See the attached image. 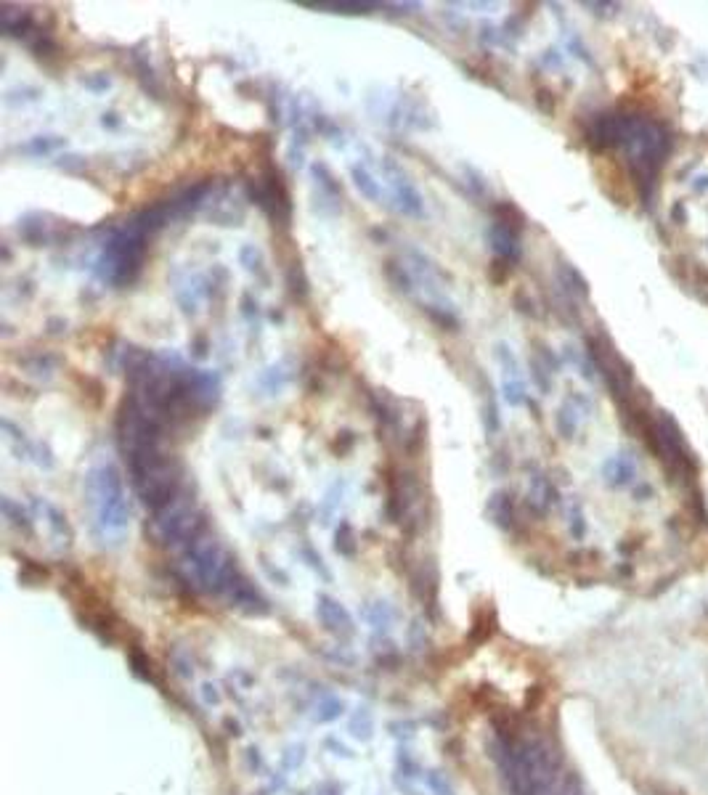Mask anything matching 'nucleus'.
<instances>
[{
    "label": "nucleus",
    "mask_w": 708,
    "mask_h": 795,
    "mask_svg": "<svg viewBox=\"0 0 708 795\" xmlns=\"http://www.w3.org/2000/svg\"><path fill=\"white\" fill-rule=\"evenodd\" d=\"M213 294V284L199 273H175V297L186 316H197L199 303Z\"/></svg>",
    "instance_id": "1a4fd4ad"
},
{
    "label": "nucleus",
    "mask_w": 708,
    "mask_h": 795,
    "mask_svg": "<svg viewBox=\"0 0 708 795\" xmlns=\"http://www.w3.org/2000/svg\"><path fill=\"white\" fill-rule=\"evenodd\" d=\"M353 443H356V435H353V432H340V437L332 443V448L342 456V453H347V450L353 448Z\"/></svg>",
    "instance_id": "c85d7f7f"
},
{
    "label": "nucleus",
    "mask_w": 708,
    "mask_h": 795,
    "mask_svg": "<svg viewBox=\"0 0 708 795\" xmlns=\"http://www.w3.org/2000/svg\"><path fill=\"white\" fill-rule=\"evenodd\" d=\"M24 366L29 369V374H38V377H51V371H54L56 366V358L54 356H45V353H38V356L32 358V361H24Z\"/></svg>",
    "instance_id": "a878e982"
},
{
    "label": "nucleus",
    "mask_w": 708,
    "mask_h": 795,
    "mask_svg": "<svg viewBox=\"0 0 708 795\" xmlns=\"http://www.w3.org/2000/svg\"><path fill=\"white\" fill-rule=\"evenodd\" d=\"M560 278H562V284H565V289H568V292H573V294H581V297H589L587 278L581 276V273L575 271L573 265L562 263L560 265Z\"/></svg>",
    "instance_id": "412c9836"
},
{
    "label": "nucleus",
    "mask_w": 708,
    "mask_h": 795,
    "mask_svg": "<svg viewBox=\"0 0 708 795\" xmlns=\"http://www.w3.org/2000/svg\"><path fill=\"white\" fill-rule=\"evenodd\" d=\"M292 379V371H289V361H279V363H273L271 369L263 371V377H260V387L266 390V393H271V395H276V393H281V387Z\"/></svg>",
    "instance_id": "dca6fc26"
},
{
    "label": "nucleus",
    "mask_w": 708,
    "mask_h": 795,
    "mask_svg": "<svg viewBox=\"0 0 708 795\" xmlns=\"http://www.w3.org/2000/svg\"><path fill=\"white\" fill-rule=\"evenodd\" d=\"M151 533L162 546H188L202 533H207V520L199 506L194 503L191 493L181 490V496H175L167 506L154 512Z\"/></svg>",
    "instance_id": "39448f33"
},
{
    "label": "nucleus",
    "mask_w": 708,
    "mask_h": 795,
    "mask_svg": "<svg viewBox=\"0 0 708 795\" xmlns=\"http://www.w3.org/2000/svg\"><path fill=\"white\" fill-rule=\"evenodd\" d=\"M101 125H104V128H117V114H114V112H107V114L101 117Z\"/></svg>",
    "instance_id": "72a5a7b5"
},
{
    "label": "nucleus",
    "mask_w": 708,
    "mask_h": 795,
    "mask_svg": "<svg viewBox=\"0 0 708 795\" xmlns=\"http://www.w3.org/2000/svg\"><path fill=\"white\" fill-rule=\"evenodd\" d=\"M515 305H518V310L520 313H528V316H534V303H525V292H515Z\"/></svg>",
    "instance_id": "c756f323"
},
{
    "label": "nucleus",
    "mask_w": 708,
    "mask_h": 795,
    "mask_svg": "<svg viewBox=\"0 0 708 795\" xmlns=\"http://www.w3.org/2000/svg\"><path fill=\"white\" fill-rule=\"evenodd\" d=\"M162 435H165V427L149 411L141 409V403L130 393L122 397L120 409H117V446L125 456L128 469L165 453Z\"/></svg>",
    "instance_id": "7ed1b4c3"
},
{
    "label": "nucleus",
    "mask_w": 708,
    "mask_h": 795,
    "mask_svg": "<svg viewBox=\"0 0 708 795\" xmlns=\"http://www.w3.org/2000/svg\"><path fill=\"white\" fill-rule=\"evenodd\" d=\"M287 284H289V292H292L294 300H306L308 297V278H306V271H303V265L294 260L292 265H289V271H287Z\"/></svg>",
    "instance_id": "aec40b11"
},
{
    "label": "nucleus",
    "mask_w": 708,
    "mask_h": 795,
    "mask_svg": "<svg viewBox=\"0 0 708 795\" xmlns=\"http://www.w3.org/2000/svg\"><path fill=\"white\" fill-rule=\"evenodd\" d=\"M247 194L255 199V204L266 212L273 223L289 225V218H292V199H289V191H287V183H284V178H281L279 167L266 165L263 172H260V178L247 181Z\"/></svg>",
    "instance_id": "423d86ee"
},
{
    "label": "nucleus",
    "mask_w": 708,
    "mask_h": 795,
    "mask_svg": "<svg viewBox=\"0 0 708 795\" xmlns=\"http://www.w3.org/2000/svg\"><path fill=\"white\" fill-rule=\"evenodd\" d=\"M85 165V159L82 157H61L59 159V167H67V170H77V167H82Z\"/></svg>",
    "instance_id": "7c9ffc66"
},
{
    "label": "nucleus",
    "mask_w": 708,
    "mask_h": 795,
    "mask_svg": "<svg viewBox=\"0 0 708 795\" xmlns=\"http://www.w3.org/2000/svg\"><path fill=\"white\" fill-rule=\"evenodd\" d=\"M589 356L594 358L597 369L605 377L608 387L613 390V395L621 400V406H628V397H631V369L621 361V356L615 353V347L610 344L608 337H589Z\"/></svg>",
    "instance_id": "0eeeda50"
},
{
    "label": "nucleus",
    "mask_w": 708,
    "mask_h": 795,
    "mask_svg": "<svg viewBox=\"0 0 708 795\" xmlns=\"http://www.w3.org/2000/svg\"><path fill=\"white\" fill-rule=\"evenodd\" d=\"M85 85H88L91 91H107V88H109V77H107V75H98L96 80H85Z\"/></svg>",
    "instance_id": "2f4dec72"
},
{
    "label": "nucleus",
    "mask_w": 708,
    "mask_h": 795,
    "mask_svg": "<svg viewBox=\"0 0 708 795\" xmlns=\"http://www.w3.org/2000/svg\"><path fill=\"white\" fill-rule=\"evenodd\" d=\"M3 515L8 517V522H11L14 528H19V530H29V517L24 515V512H22V506L11 501L8 496L3 499Z\"/></svg>",
    "instance_id": "393cba45"
},
{
    "label": "nucleus",
    "mask_w": 708,
    "mask_h": 795,
    "mask_svg": "<svg viewBox=\"0 0 708 795\" xmlns=\"http://www.w3.org/2000/svg\"><path fill=\"white\" fill-rule=\"evenodd\" d=\"M382 172H385V178L390 183V197L396 202V210L409 215V218H422L425 215V202H422V194L416 191V186L409 181V175L390 157L382 159Z\"/></svg>",
    "instance_id": "6e6552de"
},
{
    "label": "nucleus",
    "mask_w": 708,
    "mask_h": 795,
    "mask_svg": "<svg viewBox=\"0 0 708 795\" xmlns=\"http://www.w3.org/2000/svg\"><path fill=\"white\" fill-rule=\"evenodd\" d=\"M488 509H491V515H494V520L499 525H504V528L512 525V520H515V503H512V496H509V493H504V490L494 493L491 501H488Z\"/></svg>",
    "instance_id": "f3484780"
},
{
    "label": "nucleus",
    "mask_w": 708,
    "mask_h": 795,
    "mask_svg": "<svg viewBox=\"0 0 708 795\" xmlns=\"http://www.w3.org/2000/svg\"><path fill=\"white\" fill-rule=\"evenodd\" d=\"M239 260H241V265L250 271V273H255V276H260V278H266V271H263V255L255 250L253 244L241 247Z\"/></svg>",
    "instance_id": "b1692460"
},
{
    "label": "nucleus",
    "mask_w": 708,
    "mask_h": 795,
    "mask_svg": "<svg viewBox=\"0 0 708 795\" xmlns=\"http://www.w3.org/2000/svg\"><path fill=\"white\" fill-rule=\"evenodd\" d=\"M496 358L502 363V384H504V400L509 406H520L525 400V382H522L520 371H518V361L515 353L509 350L504 342L496 344Z\"/></svg>",
    "instance_id": "9d476101"
},
{
    "label": "nucleus",
    "mask_w": 708,
    "mask_h": 795,
    "mask_svg": "<svg viewBox=\"0 0 708 795\" xmlns=\"http://www.w3.org/2000/svg\"><path fill=\"white\" fill-rule=\"evenodd\" d=\"M61 146H67V141H64L61 135H35V138H29L24 146H19V151L32 154V157H40V154H51V151L61 149Z\"/></svg>",
    "instance_id": "a211bd4d"
},
{
    "label": "nucleus",
    "mask_w": 708,
    "mask_h": 795,
    "mask_svg": "<svg viewBox=\"0 0 708 795\" xmlns=\"http://www.w3.org/2000/svg\"><path fill=\"white\" fill-rule=\"evenodd\" d=\"M128 472H130V483H133L138 499L146 503L151 512H160L162 506H167L183 490V469H181L178 459L167 456V453H160V456L138 464Z\"/></svg>",
    "instance_id": "20e7f679"
},
{
    "label": "nucleus",
    "mask_w": 708,
    "mask_h": 795,
    "mask_svg": "<svg viewBox=\"0 0 708 795\" xmlns=\"http://www.w3.org/2000/svg\"><path fill=\"white\" fill-rule=\"evenodd\" d=\"M534 101L544 114H552V112H555V93L549 91V88H538L536 96H534Z\"/></svg>",
    "instance_id": "cd10ccee"
},
{
    "label": "nucleus",
    "mask_w": 708,
    "mask_h": 795,
    "mask_svg": "<svg viewBox=\"0 0 708 795\" xmlns=\"http://www.w3.org/2000/svg\"><path fill=\"white\" fill-rule=\"evenodd\" d=\"M385 273H388L390 284L396 287V292H401V294H412L414 292V278L409 273V268L390 260V263H385Z\"/></svg>",
    "instance_id": "6ab92c4d"
},
{
    "label": "nucleus",
    "mask_w": 708,
    "mask_h": 795,
    "mask_svg": "<svg viewBox=\"0 0 708 795\" xmlns=\"http://www.w3.org/2000/svg\"><path fill=\"white\" fill-rule=\"evenodd\" d=\"M518 234H520V231L507 223H499V220L491 223V228H488V241H491V250H494V255L499 260H507V263L512 265L518 263V257H520V236H518Z\"/></svg>",
    "instance_id": "9b49d317"
},
{
    "label": "nucleus",
    "mask_w": 708,
    "mask_h": 795,
    "mask_svg": "<svg viewBox=\"0 0 708 795\" xmlns=\"http://www.w3.org/2000/svg\"><path fill=\"white\" fill-rule=\"evenodd\" d=\"M494 215L499 223H507L512 225V228H518L520 231L522 223H525V218H522V212L512 204V202H499V204H494Z\"/></svg>",
    "instance_id": "4be33fe9"
},
{
    "label": "nucleus",
    "mask_w": 708,
    "mask_h": 795,
    "mask_svg": "<svg viewBox=\"0 0 708 795\" xmlns=\"http://www.w3.org/2000/svg\"><path fill=\"white\" fill-rule=\"evenodd\" d=\"M191 347H194V356H197V358H204V356H207V340H204V337H197Z\"/></svg>",
    "instance_id": "473e14b6"
},
{
    "label": "nucleus",
    "mask_w": 708,
    "mask_h": 795,
    "mask_svg": "<svg viewBox=\"0 0 708 795\" xmlns=\"http://www.w3.org/2000/svg\"><path fill=\"white\" fill-rule=\"evenodd\" d=\"M509 273H512V263H507V260H499V257H496L494 263L488 265V278H491L494 284H504L509 278Z\"/></svg>",
    "instance_id": "bb28decb"
},
{
    "label": "nucleus",
    "mask_w": 708,
    "mask_h": 795,
    "mask_svg": "<svg viewBox=\"0 0 708 795\" xmlns=\"http://www.w3.org/2000/svg\"><path fill=\"white\" fill-rule=\"evenodd\" d=\"M350 178H353L356 188L361 191V197H366L369 202H375V204L382 202V188H379V181L372 175V170H369L363 162H356V165L350 167Z\"/></svg>",
    "instance_id": "4468645a"
},
{
    "label": "nucleus",
    "mask_w": 708,
    "mask_h": 795,
    "mask_svg": "<svg viewBox=\"0 0 708 795\" xmlns=\"http://www.w3.org/2000/svg\"><path fill=\"white\" fill-rule=\"evenodd\" d=\"M575 424H578V411L573 409V400H565L560 414H557V430H560V435L573 437Z\"/></svg>",
    "instance_id": "5701e85b"
},
{
    "label": "nucleus",
    "mask_w": 708,
    "mask_h": 795,
    "mask_svg": "<svg viewBox=\"0 0 708 795\" xmlns=\"http://www.w3.org/2000/svg\"><path fill=\"white\" fill-rule=\"evenodd\" d=\"M149 234L128 218L120 228L112 231V236L104 241L101 255L96 257V276L109 287H128L133 284L146 257Z\"/></svg>",
    "instance_id": "f03ea898"
},
{
    "label": "nucleus",
    "mask_w": 708,
    "mask_h": 795,
    "mask_svg": "<svg viewBox=\"0 0 708 795\" xmlns=\"http://www.w3.org/2000/svg\"><path fill=\"white\" fill-rule=\"evenodd\" d=\"M300 6L316 8V11L332 13H372L375 8H382V3H366V0H300Z\"/></svg>",
    "instance_id": "f8f14e48"
},
{
    "label": "nucleus",
    "mask_w": 708,
    "mask_h": 795,
    "mask_svg": "<svg viewBox=\"0 0 708 795\" xmlns=\"http://www.w3.org/2000/svg\"><path fill=\"white\" fill-rule=\"evenodd\" d=\"M85 501L91 506L93 530L101 543L117 546L125 538L130 522V503L122 485L120 469L112 462H101L85 475Z\"/></svg>",
    "instance_id": "f257e3e1"
},
{
    "label": "nucleus",
    "mask_w": 708,
    "mask_h": 795,
    "mask_svg": "<svg viewBox=\"0 0 708 795\" xmlns=\"http://www.w3.org/2000/svg\"><path fill=\"white\" fill-rule=\"evenodd\" d=\"M528 503L534 506L536 512H547L549 506L555 503V488L544 475L536 472L531 477V485H528Z\"/></svg>",
    "instance_id": "2eb2a0df"
},
{
    "label": "nucleus",
    "mask_w": 708,
    "mask_h": 795,
    "mask_svg": "<svg viewBox=\"0 0 708 795\" xmlns=\"http://www.w3.org/2000/svg\"><path fill=\"white\" fill-rule=\"evenodd\" d=\"M19 234L24 236V241H29L32 247H40V244H48L54 231H51V223H45V215H27L22 223H19Z\"/></svg>",
    "instance_id": "ddd939ff"
}]
</instances>
